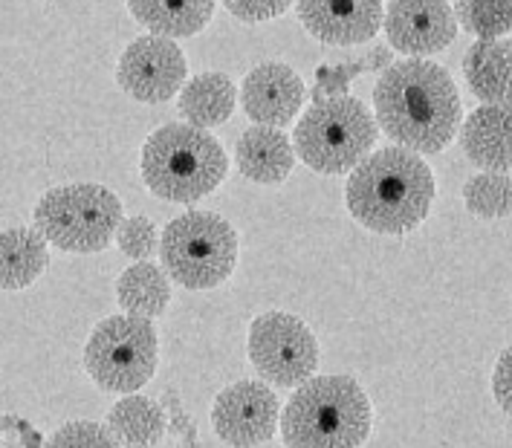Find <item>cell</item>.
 Returning a JSON list of instances; mask_svg holds the SVG:
<instances>
[{
  "mask_svg": "<svg viewBox=\"0 0 512 448\" xmlns=\"http://www.w3.org/2000/svg\"><path fill=\"white\" fill-rule=\"evenodd\" d=\"M379 131L414 154H440L460 131V96L446 67L426 58L394 61L374 87Z\"/></svg>",
  "mask_w": 512,
  "mask_h": 448,
  "instance_id": "obj_1",
  "label": "cell"
},
{
  "mask_svg": "<svg viewBox=\"0 0 512 448\" xmlns=\"http://www.w3.org/2000/svg\"><path fill=\"white\" fill-rule=\"evenodd\" d=\"M119 249L134 258V261H151L160 252V229L151 217L136 214V217H122L119 232H116Z\"/></svg>",
  "mask_w": 512,
  "mask_h": 448,
  "instance_id": "obj_26",
  "label": "cell"
},
{
  "mask_svg": "<svg viewBox=\"0 0 512 448\" xmlns=\"http://www.w3.org/2000/svg\"><path fill=\"white\" fill-rule=\"evenodd\" d=\"M498 105L510 107V110H512V64H510V70H507V79H504V84H501V96H498Z\"/></svg>",
  "mask_w": 512,
  "mask_h": 448,
  "instance_id": "obj_30",
  "label": "cell"
},
{
  "mask_svg": "<svg viewBox=\"0 0 512 448\" xmlns=\"http://www.w3.org/2000/svg\"><path fill=\"white\" fill-rule=\"evenodd\" d=\"M139 168L148 191L160 200L197 203L226 180L229 157L212 133L177 122L148 136Z\"/></svg>",
  "mask_w": 512,
  "mask_h": 448,
  "instance_id": "obj_4",
  "label": "cell"
},
{
  "mask_svg": "<svg viewBox=\"0 0 512 448\" xmlns=\"http://www.w3.org/2000/svg\"><path fill=\"white\" fill-rule=\"evenodd\" d=\"M492 394L498 399V405L512 417V344L501 353L495 373H492Z\"/></svg>",
  "mask_w": 512,
  "mask_h": 448,
  "instance_id": "obj_29",
  "label": "cell"
},
{
  "mask_svg": "<svg viewBox=\"0 0 512 448\" xmlns=\"http://www.w3.org/2000/svg\"><path fill=\"white\" fill-rule=\"evenodd\" d=\"M0 434H3V431H0Z\"/></svg>",
  "mask_w": 512,
  "mask_h": 448,
  "instance_id": "obj_31",
  "label": "cell"
},
{
  "mask_svg": "<svg viewBox=\"0 0 512 448\" xmlns=\"http://www.w3.org/2000/svg\"><path fill=\"white\" fill-rule=\"evenodd\" d=\"M304 102V81L293 67L281 61L258 64L252 73H246L241 84L243 113L252 119V125L267 128H287L301 110Z\"/></svg>",
  "mask_w": 512,
  "mask_h": 448,
  "instance_id": "obj_13",
  "label": "cell"
},
{
  "mask_svg": "<svg viewBox=\"0 0 512 448\" xmlns=\"http://www.w3.org/2000/svg\"><path fill=\"white\" fill-rule=\"evenodd\" d=\"M108 428L119 446L151 448L165 434V414L154 399L128 394L108 411Z\"/></svg>",
  "mask_w": 512,
  "mask_h": 448,
  "instance_id": "obj_21",
  "label": "cell"
},
{
  "mask_svg": "<svg viewBox=\"0 0 512 448\" xmlns=\"http://www.w3.org/2000/svg\"><path fill=\"white\" fill-rule=\"evenodd\" d=\"M217 0H128L136 24L162 38H189L215 15Z\"/></svg>",
  "mask_w": 512,
  "mask_h": 448,
  "instance_id": "obj_18",
  "label": "cell"
},
{
  "mask_svg": "<svg viewBox=\"0 0 512 448\" xmlns=\"http://www.w3.org/2000/svg\"><path fill=\"white\" fill-rule=\"evenodd\" d=\"M394 64V55L388 47H374L368 55L362 58H353L345 64H327L316 70V90H313V99H327V96H348V84L353 76L359 73H368V70H388Z\"/></svg>",
  "mask_w": 512,
  "mask_h": 448,
  "instance_id": "obj_25",
  "label": "cell"
},
{
  "mask_svg": "<svg viewBox=\"0 0 512 448\" xmlns=\"http://www.w3.org/2000/svg\"><path fill=\"white\" fill-rule=\"evenodd\" d=\"M162 269L186 290H215L238 266V232L215 211L174 217L160 238Z\"/></svg>",
  "mask_w": 512,
  "mask_h": 448,
  "instance_id": "obj_5",
  "label": "cell"
},
{
  "mask_svg": "<svg viewBox=\"0 0 512 448\" xmlns=\"http://www.w3.org/2000/svg\"><path fill=\"white\" fill-rule=\"evenodd\" d=\"M44 448H122L108 425L90 420H76L61 425Z\"/></svg>",
  "mask_w": 512,
  "mask_h": 448,
  "instance_id": "obj_27",
  "label": "cell"
},
{
  "mask_svg": "<svg viewBox=\"0 0 512 448\" xmlns=\"http://www.w3.org/2000/svg\"><path fill=\"white\" fill-rule=\"evenodd\" d=\"M50 249L38 229L15 226L0 232V290H27L47 272Z\"/></svg>",
  "mask_w": 512,
  "mask_h": 448,
  "instance_id": "obj_17",
  "label": "cell"
},
{
  "mask_svg": "<svg viewBox=\"0 0 512 448\" xmlns=\"http://www.w3.org/2000/svg\"><path fill=\"white\" fill-rule=\"evenodd\" d=\"M466 209L486 220H501L512 214V177L498 171H481L463 185Z\"/></svg>",
  "mask_w": 512,
  "mask_h": 448,
  "instance_id": "obj_23",
  "label": "cell"
},
{
  "mask_svg": "<svg viewBox=\"0 0 512 448\" xmlns=\"http://www.w3.org/2000/svg\"><path fill=\"white\" fill-rule=\"evenodd\" d=\"M189 73L186 53L162 35H142L125 47L116 67L119 87L142 105H162L174 99Z\"/></svg>",
  "mask_w": 512,
  "mask_h": 448,
  "instance_id": "obj_10",
  "label": "cell"
},
{
  "mask_svg": "<svg viewBox=\"0 0 512 448\" xmlns=\"http://www.w3.org/2000/svg\"><path fill=\"white\" fill-rule=\"evenodd\" d=\"M298 18L324 44L348 47L374 41L382 27V0H298Z\"/></svg>",
  "mask_w": 512,
  "mask_h": 448,
  "instance_id": "obj_14",
  "label": "cell"
},
{
  "mask_svg": "<svg viewBox=\"0 0 512 448\" xmlns=\"http://www.w3.org/2000/svg\"><path fill=\"white\" fill-rule=\"evenodd\" d=\"M371 399L353 376H313L281 411L287 448H359L371 437Z\"/></svg>",
  "mask_w": 512,
  "mask_h": 448,
  "instance_id": "obj_3",
  "label": "cell"
},
{
  "mask_svg": "<svg viewBox=\"0 0 512 448\" xmlns=\"http://www.w3.org/2000/svg\"><path fill=\"white\" fill-rule=\"evenodd\" d=\"M35 229L61 252L96 255L105 252L122 223V200L96 183L50 188L35 206Z\"/></svg>",
  "mask_w": 512,
  "mask_h": 448,
  "instance_id": "obj_6",
  "label": "cell"
},
{
  "mask_svg": "<svg viewBox=\"0 0 512 448\" xmlns=\"http://www.w3.org/2000/svg\"><path fill=\"white\" fill-rule=\"evenodd\" d=\"M293 0H223V6L246 24H261L284 15Z\"/></svg>",
  "mask_w": 512,
  "mask_h": 448,
  "instance_id": "obj_28",
  "label": "cell"
},
{
  "mask_svg": "<svg viewBox=\"0 0 512 448\" xmlns=\"http://www.w3.org/2000/svg\"><path fill=\"white\" fill-rule=\"evenodd\" d=\"M345 203L353 220L365 229L377 235H408L432 209V168L408 148H379L351 171Z\"/></svg>",
  "mask_w": 512,
  "mask_h": 448,
  "instance_id": "obj_2",
  "label": "cell"
},
{
  "mask_svg": "<svg viewBox=\"0 0 512 448\" xmlns=\"http://www.w3.org/2000/svg\"><path fill=\"white\" fill-rule=\"evenodd\" d=\"M235 162L246 180L258 185H281L296 165V148L287 133L267 125H252L241 133Z\"/></svg>",
  "mask_w": 512,
  "mask_h": 448,
  "instance_id": "obj_16",
  "label": "cell"
},
{
  "mask_svg": "<svg viewBox=\"0 0 512 448\" xmlns=\"http://www.w3.org/2000/svg\"><path fill=\"white\" fill-rule=\"evenodd\" d=\"M382 24L391 47L408 58L440 53L458 35L455 12L446 0H391Z\"/></svg>",
  "mask_w": 512,
  "mask_h": 448,
  "instance_id": "obj_12",
  "label": "cell"
},
{
  "mask_svg": "<svg viewBox=\"0 0 512 448\" xmlns=\"http://www.w3.org/2000/svg\"><path fill=\"white\" fill-rule=\"evenodd\" d=\"M249 362L258 376L278 388H298L319 368V342L293 313L270 310L249 324Z\"/></svg>",
  "mask_w": 512,
  "mask_h": 448,
  "instance_id": "obj_9",
  "label": "cell"
},
{
  "mask_svg": "<svg viewBox=\"0 0 512 448\" xmlns=\"http://www.w3.org/2000/svg\"><path fill=\"white\" fill-rule=\"evenodd\" d=\"M512 64V41L501 38H486L475 41L463 58V73L466 84L484 105H498L501 84L507 79V70Z\"/></svg>",
  "mask_w": 512,
  "mask_h": 448,
  "instance_id": "obj_22",
  "label": "cell"
},
{
  "mask_svg": "<svg viewBox=\"0 0 512 448\" xmlns=\"http://www.w3.org/2000/svg\"><path fill=\"white\" fill-rule=\"evenodd\" d=\"M238 105V90L226 73H200L180 90V113L186 125L209 131L223 125Z\"/></svg>",
  "mask_w": 512,
  "mask_h": 448,
  "instance_id": "obj_19",
  "label": "cell"
},
{
  "mask_svg": "<svg viewBox=\"0 0 512 448\" xmlns=\"http://www.w3.org/2000/svg\"><path fill=\"white\" fill-rule=\"evenodd\" d=\"M116 301L125 316L160 318L171 304V278L151 261H136L119 275Z\"/></svg>",
  "mask_w": 512,
  "mask_h": 448,
  "instance_id": "obj_20",
  "label": "cell"
},
{
  "mask_svg": "<svg viewBox=\"0 0 512 448\" xmlns=\"http://www.w3.org/2000/svg\"><path fill=\"white\" fill-rule=\"evenodd\" d=\"M379 125L353 96L316 99L296 125V154L319 174H348L377 145Z\"/></svg>",
  "mask_w": 512,
  "mask_h": 448,
  "instance_id": "obj_7",
  "label": "cell"
},
{
  "mask_svg": "<svg viewBox=\"0 0 512 448\" xmlns=\"http://www.w3.org/2000/svg\"><path fill=\"white\" fill-rule=\"evenodd\" d=\"M452 12L460 27L481 41L512 35V0H455Z\"/></svg>",
  "mask_w": 512,
  "mask_h": 448,
  "instance_id": "obj_24",
  "label": "cell"
},
{
  "mask_svg": "<svg viewBox=\"0 0 512 448\" xmlns=\"http://www.w3.org/2000/svg\"><path fill=\"white\" fill-rule=\"evenodd\" d=\"M278 411L281 405L272 388L255 379H243L217 394L212 425L226 446L258 448L275 437Z\"/></svg>",
  "mask_w": 512,
  "mask_h": 448,
  "instance_id": "obj_11",
  "label": "cell"
},
{
  "mask_svg": "<svg viewBox=\"0 0 512 448\" xmlns=\"http://www.w3.org/2000/svg\"><path fill=\"white\" fill-rule=\"evenodd\" d=\"M460 145L466 157L484 171L507 174L512 168V110L501 105H481L463 122Z\"/></svg>",
  "mask_w": 512,
  "mask_h": 448,
  "instance_id": "obj_15",
  "label": "cell"
},
{
  "mask_svg": "<svg viewBox=\"0 0 512 448\" xmlns=\"http://www.w3.org/2000/svg\"><path fill=\"white\" fill-rule=\"evenodd\" d=\"M160 342L148 318L110 316L96 324L84 347L87 376L110 394H136L157 370Z\"/></svg>",
  "mask_w": 512,
  "mask_h": 448,
  "instance_id": "obj_8",
  "label": "cell"
}]
</instances>
